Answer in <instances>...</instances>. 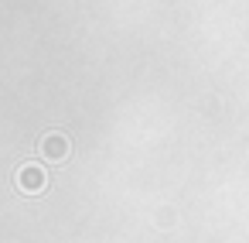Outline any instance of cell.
<instances>
[{"mask_svg": "<svg viewBox=\"0 0 249 243\" xmlns=\"http://www.w3.org/2000/svg\"><path fill=\"white\" fill-rule=\"evenodd\" d=\"M45 185H48V171H45L41 164L24 161V164L18 168V188H21L24 195H38V192H45Z\"/></svg>", "mask_w": 249, "mask_h": 243, "instance_id": "1", "label": "cell"}, {"mask_svg": "<svg viewBox=\"0 0 249 243\" xmlns=\"http://www.w3.org/2000/svg\"><path fill=\"white\" fill-rule=\"evenodd\" d=\"M38 151H41V158H45V161H52V164H62V161L69 158L72 144H69V137H65V134H58V130H48V134L41 137Z\"/></svg>", "mask_w": 249, "mask_h": 243, "instance_id": "2", "label": "cell"}]
</instances>
